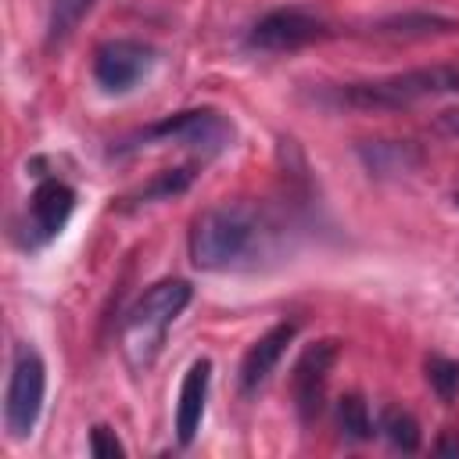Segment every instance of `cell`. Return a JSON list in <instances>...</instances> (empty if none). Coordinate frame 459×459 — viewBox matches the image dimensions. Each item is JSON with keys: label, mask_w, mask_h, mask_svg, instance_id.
<instances>
[{"label": "cell", "mask_w": 459, "mask_h": 459, "mask_svg": "<svg viewBox=\"0 0 459 459\" xmlns=\"http://www.w3.org/2000/svg\"><path fill=\"white\" fill-rule=\"evenodd\" d=\"M190 298H194V287L186 280H158L154 287H147L140 294V301L129 308L126 330H122V351L133 369H147L154 362V355L161 351L165 330L190 305Z\"/></svg>", "instance_id": "6da1fadb"}, {"label": "cell", "mask_w": 459, "mask_h": 459, "mask_svg": "<svg viewBox=\"0 0 459 459\" xmlns=\"http://www.w3.org/2000/svg\"><path fill=\"white\" fill-rule=\"evenodd\" d=\"M448 93H459V65H430V68H412L387 79H373V82H351L337 90V100L359 111H398L416 100L448 97Z\"/></svg>", "instance_id": "7a4b0ae2"}, {"label": "cell", "mask_w": 459, "mask_h": 459, "mask_svg": "<svg viewBox=\"0 0 459 459\" xmlns=\"http://www.w3.org/2000/svg\"><path fill=\"white\" fill-rule=\"evenodd\" d=\"M258 240V215L247 204H215L190 230V258L197 269H230Z\"/></svg>", "instance_id": "3957f363"}, {"label": "cell", "mask_w": 459, "mask_h": 459, "mask_svg": "<svg viewBox=\"0 0 459 459\" xmlns=\"http://www.w3.org/2000/svg\"><path fill=\"white\" fill-rule=\"evenodd\" d=\"M233 136H237L233 122L215 108H190V111L169 115L165 122L147 126L140 133V140H172V143H179V147H186L201 158L222 154L233 143Z\"/></svg>", "instance_id": "277c9868"}, {"label": "cell", "mask_w": 459, "mask_h": 459, "mask_svg": "<svg viewBox=\"0 0 459 459\" xmlns=\"http://www.w3.org/2000/svg\"><path fill=\"white\" fill-rule=\"evenodd\" d=\"M43 394H47V366L36 348L18 344L11 380H7V402H4V420H7L11 437L22 441L32 434L39 409H43Z\"/></svg>", "instance_id": "5b68a950"}, {"label": "cell", "mask_w": 459, "mask_h": 459, "mask_svg": "<svg viewBox=\"0 0 459 459\" xmlns=\"http://www.w3.org/2000/svg\"><path fill=\"white\" fill-rule=\"evenodd\" d=\"M326 22H319L316 14L301 11V7H276L269 14H262L251 29H247V47L251 50H265V54H287V50H301L316 39H326Z\"/></svg>", "instance_id": "8992f818"}, {"label": "cell", "mask_w": 459, "mask_h": 459, "mask_svg": "<svg viewBox=\"0 0 459 459\" xmlns=\"http://www.w3.org/2000/svg\"><path fill=\"white\" fill-rule=\"evenodd\" d=\"M154 65V47L140 39H108L93 54V79L104 93L133 90Z\"/></svg>", "instance_id": "52a82bcc"}, {"label": "cell", "mask_w": 459, "mask_h": 459, "mask_svg": "<svg viewBox=\"0 0 459 459\" xmlns=\"http://www.w3.org/2000/svg\"><path fill=\"white\" fill-rule=\"evenodd\" d=\"M337 355H341V344H337L333 337H326V341H312V344L301 351V359L294 362L290 384H294L298 416H301L305 423H312L316 412H319V405H323V391H326V380H330V369H333Z\"/></svg>", "instance_id": "ba28073f"}, {"label": "cell", "mask_w": 459, "mask_h": 459, "mask_svg": "<svg viewBox=\"0 0 459 459\" xmlns=\"http://www.w3.org/2000/svg\"><path fill=\"white\" fill-rule=\"evenodd\" d=\"M294 333H298V323H276L273 330H265L251 348H247V355H244V362H240V391L244 394H255L269 377H273V369H276V362L283 359V351H287V344L294 341Z\"/></svg>", "instance_id": "9c48e42d"}, {"label": "cell", "mask_w": 459, "mask_h": 459, "mask_svg": "<svg viewBox=\"0 0 459 459\" xmlns=\"http://www.w3.org/2000/svg\"><path fill=\"white\" fill-rule=\"evenodd\" d=\"M75 208V190L61 179H43L29 197V222L36 230V244L57 237Z\"/></svg>", "instance_id": "30bf717a"}, {"label": "cell", "mask_w": 459, "mask_h": 459, "mask_svg": "<svg viewBox=\"0 0 459 459\" xmlns=\"http://www.w3.org/2000/svg\"><path fill=\"white\" fill-rule=\"evenodd\" d=\"M359 161L377 179H405L420 172L423 151L412 140H366L359 143Z\"/></svg>", "instance_id": "8fae6325"}, {"label": "cell", "mask_w": 459, "mask_h": 459, "mask_svg": "<svg viewBox=\"0 0 459 459\" xmlns=\"http://www.w3.org/2000/svg\"><path fill=\"white\" fill-rule=\"evenodd\" d=\"M208 384H212V362L208 359H194L183 387H179V405H176V437L179 445H190L197 437L201 416H204V402H208Z\"/></svg>", "instance_id": "7c38bea8"}, {"label": "cell", "mask_w": 459, "mask_h": 459, "mask_svg": "<svg viewBox=\"0 0 459 459\" xmlns=\"http://www.w3.org/2000/svg\"><path fill=\"white\" fill-rule=\"evenodd\" d=\"M377 36L387 39H430V36H452L459 32V18L437 14V11H398L373 25Z\"/></svg>", "instance_id": "4fadbf2b"}, {"label": "cell", "mask_w": 459, "mask_h": 459, "mask_svg": "<svg viewBox=\"0 0 459 459\" xmlns=\"http://www.w3.org/2000/svg\"><path fill=\"white\" fill-rule=\"evenodd\" d=\"M337 430L344 441H369L373 437V420H369V409L359 394H344L337 402Z\"/></svg>", "instance_id": "5bb4252c"}, {"label": "cell", "mask_w": 459, "mask_h": 459, "mask_svg": "<svg viewBox=\"0 0 459 459\" xmlns=\"http://www.w3.org/2000/svg\"><path fill=\"white\" fill-rule=\"evenodd\" d=\"M97 0H50V18H47V43H61L72 36V29L86 18V11Z\"/></svg>", "instance_id": "9a60e30c"}, {"label": "cell", "mask_w": 459, "mask_h": 459, "mask_svg": "<svg viewBox=\"0 0 459 459\" xmlns=\"http://www.w3.org/2000/svg\"><path fill=\"white\" fill-rule=\"evenodd\" d=\"M380 430H384V437H387L394 448H402V452H416V448H420V423H416V416L405 412V409H387Z\"/></svg>", "instance_id": "2e32d148"}, {"label": "cell", "mask_w": 459, "mask_h": 459, "mask_svg": "<svg viewBox=\"0 0 459 459\" xmlns=\"http://www.w3.org/2000/svg\"><path fill=\"white\" fill-rule=\"evenodd\" d=\"M427 384L434 387V394L441 402H452L459 394V362L445 359V355H430L427 359Z\"/></svg>", "instance_id": "e0dca14e"}, {"label": "cell", "mask_w": 459, "mask_h": 459, "mask_svg": "<svg viewBox=\"0 0 459 459\" xmlns=\"http://www.w3.org/2000/svg\"><path fill=\"white\" fill-rule=\"evenodd\" d=\"M186 183H190V169H169V172H161V176L143 190V197H147V201H151V197H169V194L186 190Z\"/></svg>", "instance_id": "ac0fdd59"}, {"label": "cell", "mask_w": 459, "mask_h": 459, "mask_svg": "<svg viewBox=\"0 0 459 459\" xmlns=\"http://www.w3.org/2000/svg\"><path fill=\"white\" fill-rule=\"evenodd\" d=\"M90 452H93L97 459H118V455H126L122 441H118L115 430H108V427H93V430H90Z\"/></svg>", "instance_id": "d6986e66"}, {"label": "cell", "mask_w": 459, "mask_h": 459, "mask_svg": "<svg viewBox=\"0 0 459 459\" xmlns=\"http://www.w3.org/2000/svg\"><path fill=\"white\" fill-rule=\"evenodd\" d=\"M437 126L448 129V133H459V111H445V115L437 118Z\"/></svg>", "instance_id": "ffe728a7"}, {"label": "cell", "mask_w": 459, "mask_h": 459, "mask_svg": "<svg viewBox=\"0 0 459 459\" xmlns=\"http://www.w3.org/2000/svg\"><path fill=\"white\" fill-rule=\"evenodd\" d=\"M437 452H459V434L455 437H441L437 441Z\"/></svg>", "instance_id": "44dd1931"}]
</instances>
